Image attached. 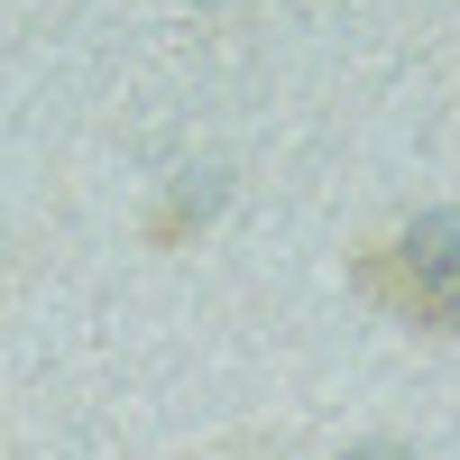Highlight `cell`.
Returning <instances> with one entry per match:
<instances>
[{"label":"cell","instance_id":"cell-1","mask_svg":"<svg viewBox=\"0 0 460 460\" xmlns=\"http://www.w3.org/2000/svg\"><path fill=\"white\" fill-rule=\"evenodd\" d=\"M377 286H387L414 323H433V332H460V212H424L405 230V240L368 267Z\"/></svg>","mask_w":460,"mask_h":460}]
</instances>
